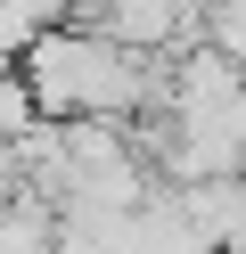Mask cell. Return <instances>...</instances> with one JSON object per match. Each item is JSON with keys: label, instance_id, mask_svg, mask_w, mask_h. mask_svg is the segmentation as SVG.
I'll return each instance as SVG.
<instances>
[{"label": "cell", "instance_id": "7a4b0ae2", "mask_svg": "<svg viewBox=\"0 0 246 254\" xmlns=\"http://www.w3.org/2000/svg\"><path fill=\"white\" fill-rule=\"evenodd\" d=\"M41 123V99H33V82L25 74H0V156L16 148V139Z\"/></svg>", "mask_w": 246, "mask_h": 254}, {"label": "cell", "instance_id": "6da1fadb", "mask_svg": "<svg viewBox=\"0 0 246 254\" xmlns=\"http://www.w3.org/2000/svg\"><path fill=\"white\" fill-rule=\"evenodd\" d=\"M16 74L33 82V99H41L49 123H82V115H115L123 123L131 107H156V90H164V74L148 66V50L115 41L107 25H74V17L33 33V50H25Z\"/></svg>", "mask_w": 246, "mask_h": 254}]
</instances>
